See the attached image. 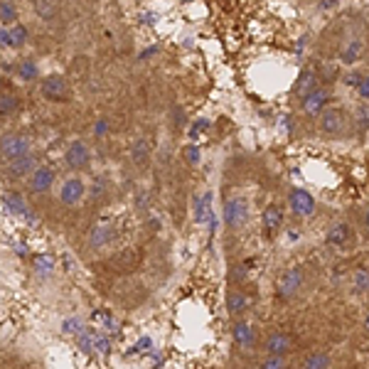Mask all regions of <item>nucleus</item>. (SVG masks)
<instances>
[{
    "instance_id": "f704fd0d",
    "label": "nucleus",
    "mask_w": 369,
    "mask_h": 369,
    "mask_svg": "<svg viewBox=\"0 0 369 369\" xmlns=\"http://www.w3.org/2000/svg\"><path fill=\"white\" fill-rule=\"evenodd\" d=\"M205 128H210V121H207V118H199V121L192 123V128H190V135H192V138H197V135L202 133Z\"/></svg>"
},
{
    "instance_id": "0eeeda50",
    "label": "nucleus",
    "mask_w": 369,
    "mask_h": 369,
    "mask_svg": "<svg viewBox=\"0 0 369 369\" xmlns=\"http://www.w3.org/2000/svg\"><path fill=\"white\" fill-rule=\"evenodd\" d=\"M65 160L71 170H84L91 163V153H89V146L84 141H71L65 150Z\"/></svg>"
},
{
    "instance_id": "9b49d317",
    "label": "nucleus",
    "mask_w": 369,
    "mask_h": 369,
    "mask_svg": "<svg viewBox=\"0 0 369 369\" xmlns=\"http://www.w3.org/2000/svg\"><path fill=\"white\" fill-rule=\"evenodd\" d=\"M54 185V170L47 168V165H37L35 172L30 175V192L42 194V192H49Z\"/></svg>"
},
{
    "instance_id": "72a5a7b5",
    "label": "nucleus",
    "mask_w": 369,
    "mask_h": 369,
    "mask_svg": "<svg viewBox=\"0 0 369 369\" xmlns=\"http://www.w3.org/2000/svg\"><path fill=\"white\" fill-rule=\"evenodd\" d=\"M355 91H357L362 101H369V74L362 76V82L357 84V89H355Z\"/></svg>"
},
{
    "instance_id": "473e14b6",
    "label": "nucleus",
    "mask_w": 369,
    "mask_h": 369,
    "mask_svg": "<svg viewBox=\"0 0 369 369\" xmlns=\"http://www.w3.org/2000/svg\"><path fill=\"white\" fill-rule=\"evenodd\" d=\"M84 330V325H82V320H79V317H69V320H65L62 322V333L65 335H79Z\"/></svg>"
},
{
    "instance_id": "6e6552de",
    "label": "nucleus",
    "mask_w": 369,
    "mask_h": 369,
    "mask_svg": "<svg viewBox=\"0 0 369 369\" xmlns=\"http://www.w3.org/2000/svg\"><path fill=\"white\" fill-rule=\"evenodd\" d=\"M84 194H87V185H84V180H79V177H67V180L62 182V188H59V199H62V205H67V207L79 205L84 199Z\"/></svg>"
},
{
    "instance_id": "ea45409f",
    "label": "nucleus",
    "mask_w": 369,
    "mask_h": 369,
    "mask_svg": "<svg viewBox=\"0 0 369 369\" xmlns=\"http://www.w3.org/2000/svg\"><path fill=\"white\" fill-rule=\"evenodd\" d=\"M148 202H150V197H148V190L141 188V192H138V197H135V205H138V210H146Z\"/></svg>"
},
{
    "instance_id": "7c9ffc66",
    "label": "nucleus",
    "mask_w": 369,
    "mask_h": 369,
    "mask_svg": "<svg viewBox=\"0 0 369 369\" xmlns=\"http://www.w3.org/2000/svg\"><path fill=\"white\" fill-rule=\"evenodd\" d=\"M355 123H357V131H369V104L357 106V111H355Z\"/></svg>"
},
{
    "instance_id": "f03ea898",
    "label": "nucleus",
    "mask_w": 369,
    "mask_h": 369,
    "mask_svg": "<svg viewBox=\"0 0 369 369\" xmlns=\"http://www.w3.org/2000/svg\"><path fill=\"white\" fill-rule=\"evenodd\" d=\"M40 91H42V96H45L47 101H57V104L71 99V87H69V82H67L62 74L45 76V79H42Z\"/></svg>"
},
{
    "instance_id": "f3484780",
    "label": "nucleus",
    "mask_w": 369,
    "mask_h": 369,
    "mask_svg": "<svg viewBox=\"0 0 369 369\" xmlns=\"http://www.w3.org/2000/svg\"><path fill=\"white\" fill-rule=\"evenodd\" d=\"M350 224L347 222H337V224H333L330 227V232H328V246H333V249H345V244L350 241Z\"/></svg>"
},
{
    "instance_id": "a19ab883",
    "label": "nucleus",
    "mask_w": 369,
    "mask_h": 369,
    "mask_svg": "<svg viewBox=\"0 0 369 369\" xmlns=\"http://www.w3.org/2000/svg\"><path fill=\"white\" fill-rule=\"evenodd\" d=\"M364 325H367V330H369V313H367V317H364Z\"/></svg>"
},
{
    "instance_id": "ddd939ff",
    "label": "nucleus",
    "mask_w": 369,
    "mask_h": 369,
    "mask_svg": "<svg viewBox=\"0 0 369 369\" xmlns=\"http://www.w3.org/2000/svg\"><path fill=\"white\" fill-rule=\"evenodd\" d=\"M261 227H264V234L273 236L278 229L283 227V210L278 205H269L261 212Z\"/></svg>"
},
{
    "instance_id": "f257e3e1",
    "label": "nucleus",
    "mask_w": 369,
    "mask_h": 369,
    "mask_svg": "<svg viewBox=\"0 0 369 369\" xmlns=\"http://www.w3.org/2000/svg\"><path fill=\"white\" fill-rule=\"evenodd\" d=\"M249 214H251V210H249V199L246 197L236 194V197L227 199V205H224V224L229 229H241L249 222Z\"/></svg>"
},
{
    "instance_id": "f8f14e48",
    "label": "nucleus",
    "mask_w": 369,
    "mask_h": 369,
    "mask_svg": "<svg viewBox=\"0 0 369 369\" xmlns=\"http://www.w3.org/2000/svg\"><path fill=\"white\" fill-rule=\"evenodd\" d=\"M0 42H3V47H25V42H27V27L25 25H10V27H3V32H0Z\"/></svg>"
},
{
    "instance_id": "2eb2a0df",
    "label": "nucleus",
    "mask_w": 369,
    "mask_h": 369,
    "mask_svg": "<svg viewBox=\"0 0 369 369\" xmlns=\"http://www.w3.org/2000/svg\"><path fill=\"white\" fill-rule=\"evenodd\" d=\"M362 54H364V42L359 37H352V40H347L340 47V62L342 65H355V62L362 59Z\"/></svg>"
},
{
    "instance_id": "a878e982",
    "label": "nucleus",
    "mask_w": 369,
    "mask_h": 369,
    "mask_svg": "<svg viewBox=\"0 0 369 369\" xmlns=\"http://www.w3.org/2000/svg\"><path fill=\"white\" fill-rule=\"evenodd\" d=\"M0 23H3V27H10V25L18 23V8L8 3V0L0 3Z\"/></svg>"
},
{
    "instance_id": "dca6fc26",
    "label": "nucleus",
    "mask_w": 369,
    "mask_h": 369,
    "mask_svg": "<svg viewBox=\"0 0 369 369\" xmlns=\"http://www.w3.org/2000/svg\"><path fill=\"white\" fill-rule=\"evenodd\" d=\"M291 337L283 333H276L271 335L269 340H266V355H276V357H286L288 352H291Z\"/></svg>"
},
{
    "instance_id": "4be33fe9",
    "label": "nucleus",
    "mask_w": 369,
    "mask_h": 369,
    "mask_svg": "<svg viewBox=\"0 0 369 369\" xmlns=\"http://www.w3.org/2000/svg\"><path fill=\"white\" fill-rule=\"evenodd\" d=\"M3 210L8 214H23L27 207H25V199L18 192H10V194H3Z\"/></svg>"
},
{
    "instance_id": "79ce46f5",
    "label": "nucleus",
    "mask_w": 369,
    "mask_h": 369,
    "mask_svg": "<svg viewBox=\"0 0 369 369\" xmlns=\"http://www.w3.org/2000/svg\"><path fill=\"white\" fill-rule=\"evenodd\" d=\"M364 222H367V227H369V210H367V219H364Z\"/></svg>"
},
{
    "instance_id": "c85d7f7f",
    "label": "nucleus",
    "mask_w": 369,
    "mask_h": 369,
    "mask_svg": "<svg viewBox=\"0 0 369 369\" xmlns=\"http://www.w3.org/2000/svg\"><path fill=\"white\" fill-rule=\"evenodd\" d=\"M76 345H79V350H82L84 355H89V352H91V350L96 347V337H94L91 333H89L87 328H84L82 333L76 335Z\"/></svg>"
},
{
    "instance_id": "4c0bfd02",
    "label": "nucleus",
    "mask_w": 369,
    "mask_h": 369,
    "mask_svg": "<svg viewBox=\"0 0 369 369\" xmlns=\"http://www.w3.org/2000/svg\"><path fill=\"white\" fill-rule=\"evenodd\" d=\"M283 359H286V357H276V355H269V357L264 359V367L278 369V367H283Z\"/></svg>"
},
{
    "instance_id": "58836bf2",
    "label": "nucleus",
    "mask_w": 369,
    "mask_h": 369,
    "mask_svg": "<svg viewBox=\"0 0 369 369\" xmlns=\"http://www.w3.org/2000/svg\"><path fill=\"white\" fill-rule=\"evenodd\" d=\"M185 160H190V163H199V150L194 146H188L185 148Z\"/></svg>"
},
{
    "instance_id": "a211bd4d",
    "label": "nucleus",
    "mask_w": 369,
    "mask_h": 369,
    "mask_svg": "<svg viewBox=\"0 0 369 369\" xmlns=\"http://www.w3.org/2000/svg\"><path fill=\"white\" fill-rule=\"evenodd\" d=\"M249 305H251V300H249L246 293H239V291H229L227 293V311L232 313V315L246 313L249 311Z\"/></svg>"
},
{
    "instance_id": "4468645a",
    "label": "nucleus",
    "mask_w": 369,
    "mask_h": 369,
    "mask_svg": "<svg viewBox=\"0 0 369 369\" xmlns=\"http://www.w3.org/2000/svg\"><path fill=\"white\" fill-rule=\"evenodd\" d=\"M232 337H234L236 347H241V350H251L254 342H256L254 328L246 320H236L234 322V328H232Z\"/></svg>"
},
{
    "instance_id": "9d476101",
    "label": "nucleus",
    "mask_w": 369,
    "mask_h": 369,
    "mask_svg": "<svg viewBox=\"0 0 369 369\" xmlns=\"http://www.w3.org/2000/svg\"><path fill=\"white\" fill-rule=\"evenodd\" d=\"M35 168H37V158L32 155V153H25V155H20V158L8 160L5 175L12 177V180H18V177H25V175H30V172H35Z\"/></svg>"
},
{
    "instance_id": "b1692460",
    "label": "nucleus",
    "mask_w": 369,
    "mask_h": 369,
    "mask_svg": "<svg viewBox=\"0 0 369 369\" xmlns=\"http://www.w3.org/2000/svg\"><path fill=\"white\" fill-rule=\"evenodd\" d=\"M32 269H35L37 276H49L54 271V258L49 254H37L32 258Z\"/></svg>"
},
{
    "instance_id": "5701e85b",
    "label": "nucleus",
    "mask_w": 369,
    "mask_h": 369,
    "mask_svg": "<svg viewBox=\"0 0 369 369\" xmlns=\"http://www.w3.org/2000/svg\"><path fill=\"white\" fill-rule=\"evenodd\" d=\"M210 202H212V192H205V194H199V197H194V222H205L207 214H210Z\"/></svg>"
},
{
    "instance_id": "20e7f679",
    "label": "nucleus",
    "mask_w": 369,
    "mask_h": 369,
    "mask_svg": "<svg viewBox=\"0 0 369 369\" xmlns=\"http://www.w3.org/2000/svg\"><path fill=\"white\" fill-rule=\"evenodd\" d=\"M32 150V141H30L27 135L23 133H5L3 135V143H0V153H3V160H12V158H20L25 153Z\"/></svg>"
},
{
    "instance_id": "1a4fd4ad",
    "label": "nucleus",
    "mask_w": 369,
    "mask_h": 369,
    "mask_svg": "<svg viewBox=\"0 0 369 369\" xmlns=\"http://www.w3.org/2000/svg\"><path fill=\"white\" fill-rule=\"evenodd\" d=\"M288 205L295 217H313V212H315V199L308 190H293L288 197Z\"/></svg>"
},
{
    "instance_id": "aec40b11",
    "label": "nucleus",
    "mask_w": 369,
    "mask_h": 369,
    "mask_svg": "<svg viewBox=\"0 0 369 369\" xmlns=\"http://www.w3.org/2000/svg\"><path fill=\"white\" fill-rule=\"evenodd\" d=\"M148 158H150V143H148V138H135L133 146H131V160L138 168H143L148 163Z\"/></svg>"
},
{
    "instance_id": "e433bc0d",
    "label": "nucleus",
    "mask_w": 369,
    "mask_h": 369,
    "mask_svg": "<svg viewBox=\"0 0 369 369\" xmlns=\"http://www.w3.org/2000/svg\"><path fill=\"white\" fill-rule=\"evenodd\" d=\"M96 350H99L101 355H106V352H111V340H109L106 335H99V337H96Z\"/></svg>"
},
{
    "instance_id": "cd10ccee",
    "label": "nucleus",
    "mask_w": 369,
    "mask_h": 369,
    "mask_svg": "<svg viewBox=\"0 0 369 369\" xmlns=\"http://www.w3.org/2000/svg\"><path fill=\"white\" fill-rule=\"evenodd\" d=\"M35 12L42 20H52L57 15V3L54 0H35Z\"/></svg>"
},
{
    "instance_id": "bb28decb",
    "label": "nucleus",
    "mask_w": 369,
    "mask_h": 369,
    "mask_svg": "<svg viewBox=\"0 0 369 369\" xmlns=\"http://www.w3.org/2000/svg\"><path fill=\"white\" fill-rule=\"evenodd\" d=\"M352 288L355 293H369V269H357L352 276Z\"/></svg>"
},
{
    "instance_id": "7ed1b4c3",
    "label": "nucleus",
    "mask_w": 369,
    "mask_h": 369,
    "mask_svg": "<svg viewBox=\"0 0 369 369\" xmlns=\"http://www.w3.org/2000/svg\"><path fill=\"white\" fill-rule=\"evenodd\" d=\"M317 118H320L322 135H342L347 131V113L337 106H328Z\"/></svg>"
},
{
    "instance_id": "6ab92c4d",
    "label": "nucleus",
    "mask_w": 369,
    "mask_h": 369,
    "mask_svg": "<svg viewBox=\"0 0 369 369\" xmlns=\"http://www.w3.org/2000/svg\"><path fill=\"white\" fill-rule=\"evenodd\" d=\"M111 239H113L111 224H96V227L91 229V234H89V244L94 246V249H104Z\"/></svg>"
},
{
    "instance_id": "39448f33",
    "label": "nucleus",
    "mask_w": 369,
    "mask_h": 369,
    "mask_svg": "<svg viewBox=\"0 0 369 369\" xmlns=\"http://www.w3.org/2000/svg\"><path fill=\"white\" fill-rule=\"evenodd\" d=\"M328 104H330V89L315 87L313 91H308V94L303 96L300 109H303L305 116H320V113L328 109Z\"/></svg>"
},
{
    "instance_id": "423d86ee",
    "label": "nucleus",
    "mask_w": 369,
    "mask_h": 369,
    "mask_svg": "<svg viewBox=\"0 0 369 369\" xmlns=\"http://www.w3.org/2000/svg\"><path fill=\"white\" fill-rule=\"evenodd\" d=\"M276 288H278V295H281V298H286V300L293 298L300 288H303V271H300V266H291V269L283 271L278 283H276Z\"/></svg>"
},
{
    "instance_id": "c9c22d12",
    "label": "nucleus",
    "mask_w": 369,
    "mask_h": 369,
    "mask_svg": "<svg viewBox=\"0 0 369 369\" xmlns=\"http://www.w3.org/2000/svg\"><path fill=\"white\" fill-rule=\"evenodd\" d=\"M106 133H109V121H106V118H99V121L94 123V135L96 138H104Z\"/></svg>"
},
{
    "instance_id": "2f4dec72",
    "label": "nucleus",
    "mask_w": 369,
    "mask_h": 369,
    "mask_svg": "<svg viewBox=\"0 0 369 369\" xmlns=\"http://www.w3.org/2000/svg\"><path fill=\"white\" fill-rule=\"evenodd\" d=\"M15 109H18V99L5 91V94L0 96V113H3V116H10V113H15Z\"/></svg>"
},
{
    "instance_id": "412c9836",
    "label": "nucleus",
    "mask_w": 369,
    "mask_h": 369,
    "mask_svg": "<svg viewBox=\"0 0 369 369\" xmlns=\"http://www.w3.org/2000/svg\"><path fill=\"white\" fill-rule=\"evenodd\" d=\"M317 87V82H315V71H311V69H305V71H300L298 74V79H295V87H293V91L298 96H305L308 91H313V89Z\"/></svg>"
},
{
    "instance_id": "c756f323",
    "label": "nucleus",
    "mask_w": 369,
    "mask_h": 369,
    "mask_svg": "<svg viewBox=\"0 0 369 369\" xmlns=\"http://www.w3.org/2000/svg\"><path fill=\"white\" fill-rule=\"evenodd\" d=\"M305 367L308 369H325V367H330V357L325 355V352H315V355H311V357L305 359Z\"/></svg>"
},
{
    "instance_id": "393cba45",
    "label": "nucleus",
    "mask_w": 369,
    "mask_h": 369,
    "mask_svg": "<svg viewBox=\"0 0 369 369\" xmlns=\"http://www.w3.org/2000/svg\"><path fill=\"white\" fill-rule=\"evenodd\" d=\"M15 71H18V79H20V82H35L37 76H40V74H37V65L32 62V59H23Z\"/></svg>"
}]
</instances>
